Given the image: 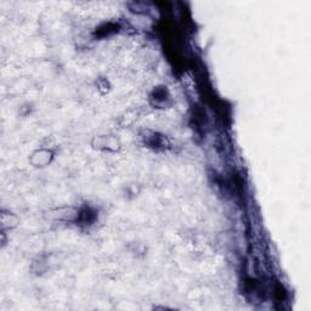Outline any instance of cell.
<instances>
[{"label": "cell", "mask_w": 311, "mask_h": 311, "mask_svg": "<svg viewBox=\"0 0 311 311\" xmlns=\"http://www.w3.org/2000/svg\"><path fill=\"white\" fill-rule=\"evenodd\" d=\"M38 154L40 156V159H38L37 162L34 163L37 167H44L45 164H48L50 162L51 157H53V156H51L53 153H51L50 151H39Z\"/></svg>", "instance_id": "1"}, {"label": "cell", "mask_w": 311, "mask_h": 311, "mask_svg": "<svg viewBox=\"0 0 311 311\" xmlns=\"http://www.w3.org/2000/svg\"><path fill=\"white\" fill-rule=\"evenodd\" d=\"M100 140L101 141H106V137H101ZM106 145H108V148H110V142H105V143H102L101 146H106Z\"/></svg>", "instance_id": "2"}]
</instances>
